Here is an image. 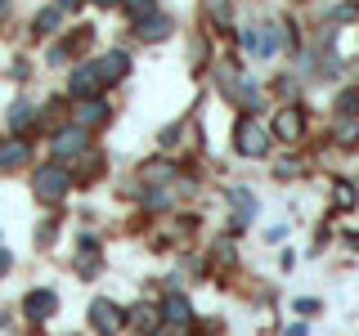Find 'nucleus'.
I'll return each mask as SVG.
<instances>
[{
	"mask_svg": "<svg viewBox=\"0 0 359 336\" xmlns=\"http://www.w3.org/2000/svg\"><path fill=\"white\" fill-rule=\"evenodd\" d=\"M233 148H238L243 157H265V148H269V130H265L256 117H243L238 130H233Z\"/></svg>",
	"mask_w": 359,
	"mask_h": 336,
	"instance_id": "nucleus-1",
	"label": "nucleus"
},
{
	"mask_svg": "<svg viewBox=\"0 0 359 336\" xmlns=\"http://www.w3.org/2000/svg\"><path fill=\"white\" fill-rule=\"evenodd\" d=\"M67 184H72V175H67L59 162L41 166V171H36V179H32V188H36V197H41V202H63Z\"/></svg>",
	"mask_w": 359,
	"mask_h": 336,
	"instance_id": "nucleus-2",
	"label": "nucleus"
},
{
	"mask_svg": "<svg viewBox=\"0 0 359 336\" xmlns=\"http://www.w3.org/2000/svg\"><path fill=\"white\" fill-rule=\"evenodd\" d=\"M243 45H247V54H261V59H269V54H278V45H283V22L247 27V31H243Z\"/></svg>",
	"mask_w": 359,
	"mask_h": 336,
	"instance_id": "nucleus-3",
	"label": "nucleus"
},
{
	"mask_svg": "<svg viewBox=\"0 0 359 336\" xmlns=\"http://www.w3.org/2000/svg\"><path fill=\"white\" fill-rule=\"evenodd\" d=\"M90 328L99 336H117L126 328V314L117 309V300H95V305H90Z\"/></svg>",
	"mask_w": 359,
	"mask_h": 336,
	"instance_id": "nucleus-4",
	"label": "nucleus"
},
{
	"mask_svg": "<svg viewBox=\"0 0 359 336\" xmlns=\"http://www.w3.org/2000/svg\"><path fill=\"white\" fill-rule=\"evenodd\" d=\"M67 90H72L81 104H86V99H95L99 90H104V81H99V67H95V63H81V67L72 72V81H67Z\"/></svg>",
	"mask_w": 359,
	"mask_h": 336,
	"instance_id": "nucleus-5",
	"label": "nucleus"
},
{
	"mask_svg": "<svg viewBox=\"0 0 359 336\" xmlns=\"http://www.w3.org/2000/svg\"><path fill=\"white\" fill-rule=\"evenodd\" d=\"M86 130L81 126H63L59 134H54V144H50V148H54V157H81L86 153Z\"/></svg>",
	"mask_w": 359,
	"mask_h": 336,
	"instance_id": "nucleus-6",
	"label": "nucleus"
},
{
	"mask_svg": "<svg viewBox=\"0 0 359 336\" xmlns=\"http://www.w3.org/2000/svg\"><path fill=\"white\" fill-rule=\"evenodd\" d=\"M95 67H99V81L112 85V81H121V76L130 72V54H126V50H112V54H104Z\"/></svg>",
	"mask_w": 359,
	"mask_h": 336,
	"instance_id": "nucleus-7",
	"label": "nucleus"
},
{
	"mask_svg": "<svg viewBox=\"0 0 359 336\" xmlns=\"http://www.w3.org/2000/svg\"><path fill=\"white\" fill-rule=\"evenodd\" d=\"M301 130H306V117H301V108H283V112L274 117V134H278L283 144H297Z\"/></svg>",
	"mask_w": 359,
	"mask_h": 336,
	"instance_id": "nucleus-8",
	"label": "nucleus"
},
{
	"mask_svg": "<svg viewBox=\"0 0 359 336\" xmlns=\"http://www.w3.org/2000/svg\"><path fill=\"white\" fill-rule=\"evenodd\" d=\"M22 309H27V318H50L54 309H59V296H54V291H32L27 300H22Z\"/></svg>",
	"mask_w": 359,
	"mask_h": 336,
	"instance_id": "nucleus-9",
	"label": "nucleus"
},
{
	"mask_svg": "<svg viewBox=\"0 0 359 336\" xmlns=\"http://www.w3.org/2000/svg\"><path fill=\"white\" fill-rule=\"evenodd\" d=\"M229 202H233V229H247V224H252V216H256V197L247 193V188H233Z\"/></svg>",
	"mask_w": 359,
	"mask_h": 336,
	"instance_id": "nucleus-10",
	"label": "nucleus"
},
{
	"mask_svg": "<svg viewBox=\"0 0 359 336\" xmlns=\"http://www.w3.org/2000/svg\"><path fill=\"white\" fill-rule=\"evenodd\" d=\"M76 269H81L86 278H95V274H99V242L90 238V233H86L81 242H76Z\"/></svg>",
	"mask_w": 359,
	"mask_h": 336,
	"instance_id": "nucleus-11",
	"label": "nucleus"
},
{
	"mask_svg": "<svg viewBox=\"0 0 359 336\" xmlns=\"http://www.w3.org/2000/svg\"><path fill=\"white\" fill-rule=\"evenodd\" d=\"M135 31H140L144 41H166V36H171V18H162V14H149L144 22H135Z\"/></svg>",
	"mask_w": 359,
	"mask_h": 336,
	"instance_id": "nucleus-12",
	"label": "nucleus"
},
{
	"mask_svg": "<svg viewBox=\"0 0 359 336\" xmlns=\"http://www.w3.org/2000/svg\"><path fill=\"white\" fill-rule=\"evenodd\" d=\"M162 314H166V318H171V323H175V328H184V323H189V318H194V309H189V300H184V296H180V291H171V296H166V300H162Z\"/></svg>",
	"mask_w": 359,
	"mask_h": 336,
	"instance_id": "nucleus-13",
	"label": "nucleus"
},
{
	"mask_svg": "<svg viewBox=\"0 0 359 336\" xmlns=\"http://www.w3.org/2000/svg\"><path fill=\"white\" fill-rule=\"evenodd\" d=\"M32 157V148L22 139H14V144H0V171H14V166H22Z\"/></svg>",
	"mask_w": 359,
	"mask_h": 336,
	"instance_id": "nucleus-14",
	"label": "nucleus"
},
{
	"mask_svg": "<svg viewBox=\"0 0 359 336\" xmlns=\"http://www.w3.org/2000/svg\"><path fill=\"white\" fill-rule=\"evenodd\" d=\"M76 117H81V130L86 126H104V121H108V104H104V99H86V104L76 108Z\"/></svg>",
	"mask_w": 359,
	"mask_h": 336,
	"instance_id": "nucleus-15",
	"label": "nucleus"
},
{
	"mask_svg": "<svg viewBox=\"0 0 359 336\" xmlns=\"http://www.w3.org/2000/svg\"><path fill=\"white\" fill-rule=\"evenodd\" d=\"M229 90H233V99H238L243 108H261V90H256L252 81H233Z\"/></svg>",
	"mask_w": 359,
	"mask_h": 336,
	"instance_id": "nucleus-16",
	"label": "nucleus"
},
{
	"mask_svg": "<svg viewBox=\"0 0 359 336\" xmlns=\"http://www.w3.org/2000/svg\"><path fill=\"white\" fill-rule=\"evenodd\" d=\"M130 314H135L130 323H135V328H140V332H149V336L157 332V309H153V305H135Z\"/></svg>",
	"mask_w": 359,
	"mask_h": 336,
	"instance_id": "nucleus-17",
	"label": "nucleus"
},
{
	"mask_svg": "<svg viewBox=\"0 0 359 336\" xmlns=\"http://www.w3.org/2000/svg\"><path fill=\"white\" fill-rule=\"evenodd\" d=\"M32 117H36V112H32V104H14V108H9V130H27Z\"/></svg>",
	"mask_w": 359,
	"mask_h": 336,
	"instance_id": "nucleus-18",
	"label": "nucleus"
},
{
	"mask_svg": "<svg viewBox=\"0 0 359 336\" xmlns=\"http://www.w3.org/2000/svg\"><path fill=\"white\" fill-rule=\"evenodd\" d=\"M121 5H126V14H130L135 22H144V18L153 14V5H157V0H121Z\"/></svg>",
	"mask_w": 359,
	"mask_h": 336,
	"instance_id": "nucleus-19",
	"label": "nucleus"
},
{
	"mask_svg": "<svg viewBox=\"0 0 359 336\" xmlns=\"http://www.w3.org/2000/svg\"><path fill=\"white\" fill-rule=\"evenodd\" d=\"M207 18L216 22V27H224V22H229V0H207Z\"/></svg>",
	"mask_w": 359,
	"mask_h": 336,
	"instance_id": "nucleus-20",
	"label": "nucleus"
},
{
	"mask_svg": "<svg viewBox=\"0 0 359 336\" xmlns=\"http://www.w3.org/2000/svg\"><path fill=\"white\" fill-rule=\"evenodd\" d=\"M337 112H341V117H359V90H346L341 104H337Z\"/></svg>",
	"mask_w": 359,
	"mask_h": 336,
	"instance_id": "nucleus-21",
	"label": "nucleus"
},
{
	"mask_svg": "<svg viewBox=\"0 0 359 336\" xmlns=\"http://www.w3.org/2000/svg\"><path fill=\"white\" fill-rule=\"evenodd\" d=\"M332 197H337V211H351V206H355V188H351V184H337Z\"/></svg>",
	"mask_w": 359,
	"mask_h": 336,
	"instance_id": "nucleus-22",
	"label": "nucleus"
},
{
	"mask_svg": "<svg viewBox=\"0 0 359 336\" xmlns=\"http://www.w3.org/2000/svg\"><path fill=\"white\" fill-rule=\"evenodd\" d=\"M144 175H149L153 184H162V179H171V166H166V162H153V166H144Z\"/></svg>",
	"mask_w": 359,
	"mask_h": 336,
	"instance_id": "nucleus-23",
	"label": "nucleus"
},
{
	"mask_svg": "<svg viewBox=\"0 0 359 336\" xmlns=\"http://www.w3.org/2000/svg\"><path fill=\"white\" fill-rule=\"evenodd\" d=\"M54 22H59V9H41V18H36V31L45 36V31H54Z\"/></svg>",
	"mask_w": 359,
	"mask_h": 336,
	"instance_id": "nucleus-24",
	"label": "nucleus"
},
{
	"mask_svg": "<svg viewBox=\"0 0 359 336\" xmlns=\"http://www.w3.org/2000/svg\"><path fill=\"white\" fill-rule=\"evenodd\" d=\"M359 139V126L355 121H341V144H355Z\"/></svg>",
	"mask_w": 359,
	"mask_h": 336,
	"instance_id": "nucleus-25",
	"label": "nucleus"
},
{
	"mask_svg": "<svg viewBox=\"0 0 359 336\" xmlns=\"http://www.w3.org/2000/svg\"><path fill=\"white\" fill-rule=\"evenodd\" d=\"M278 175L292 179V175H301V166H297V162H278Z\"/></svg>",
	"mask_w": 359,
	"mask_h": 336,
	"instance_id": "nucleus-26",
	"label": "nucleus"
},
{
	"mask_svg": "<svg viewBox=\"0 0 359 336\" xmlns=\"http://www.w3.org/2000/svg\"><path fill=\"white\" fill-rule=\"evenodd\" d=\"M9 265H14V255H9V246H0V278L9 274Z\"/></svg>",
	"mask_w": 359,
	"mask_h": 336,
	"instance_id": "nucleus-27",
	"label": "nucleus"
},
{
	"mask_svg": "<svg viewBox=\"0 0 359 336\" xmlns=\"http://www.w3.org/2000/svg\"><path fill=\"white\" fill-rule=\"evenodd\" d=\"M216 255H220L224 265H233V246H229V242H220V246H216Z\"/></svg>",
	"mask_w": 359,
	"mask_h": 336,
	"instance_id": "nucleus-28",
	"label": "nucleus"
},
{
	"mask_svg": "<svg viewBox=\"0 0 359 336\" xmlns=\"http://www.w3.org/2000/svg\"><path fill=\"white\" fill-rule=\"evenodd\" d=\"M76 5H81V0H59V9H76Z\"/></svg>",
	"mask_w": 359,
	"mask_h": 336,
	"instance_id": "nucleus-29",
	"label": "nucleus"
},
{
	"mask_svg": "<svg viewBox=\"0 0 359 336\" xmlns=\"http://www.w3.org/2000/svg\"><path fill=\"white\" fill-rule=\"evenodd\" d=\"M153 336H175V332H171V328H157V332H153Z\"/></svg>",
	"mask_w": 359,
	"mask_h": 336,
	"instance_id": "nucleus-30",
	"label": "nucleus"
},
{
	"mask_svg": "<svg viewBox=\"0 0 359 336\" xmlns=\"http://www.w3.org/2000/svg\"><path fill=\"white\" fill-rule=\"evenodd\" d=\"M5 323H9V318H5V309H0V328H5Z\"/></svg>",
	"mask_w": 359,
	"mask_h": 336,
	"instance_id": "nucleus-31",
	"label": "nucleus"
},
{
	"mask_svg": "<svg viewBox=\"0 0 359 336\" xmlns=\"http://www.w3.org/2000/svg\"><path fill=\"white\" fill-rule=\"evenodd\" d=\"M99 5H117V0H99Z\"/></svg>",
	"mask_w": 359,
	"mask_h": 336,
	"instance_id": "nucleus-32",
	"label": "nucleus"
}]
</instances>
